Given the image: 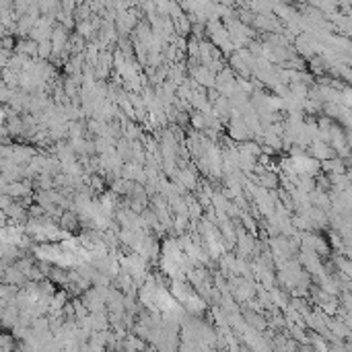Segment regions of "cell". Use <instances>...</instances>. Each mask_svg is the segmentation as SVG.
Listing matches in <instances>:
<instances>
[{
    "mask_svg": "<svg viewBox=\"0 0 352 352\" xmlns=\"http://www.w3.org/2000/svg\"><path fill=\"white\" fill-rule=\"evenodd\" d=\"M313 154H315L317 159H329V157H334V150H331L325 142H315V144H313Z\"/></svg>",
    "mask_w": 352,
    "mask_h": 352,
    "instance_id": "2",
    "label": "cell"
},
{
    "mask_svg": "<svg viewBox=\"0 0 352 352\" xmlns=\"http://www.w3.org/2000/svg\"><path fill=\"white\" fill-rule=\"evenodd\" d=\"M180 184H182V188H188V190H192V188H196V178H194V173L192 171H188V169H184V171H180Z\"/></svg>",
    "mask_w": 352,
    "mask_h": 352,
    "instance_id": "1",
    "label": "cell"
}]
</instances>
